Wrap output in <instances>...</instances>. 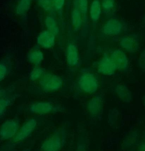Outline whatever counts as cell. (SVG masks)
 Instances as JSON below:
<instances>
[{"label": "cell", "instance_id": "6da1fadb", "mask_svg": "<svg viewBox=\"0 0 145 151\" xmlns=\"http://www.w3.org/2000/svg\"><path fill=\"white\" fill-rule=\"evenodd\" d=\"M37 122L34 118L26 121L20 127L17 133L10 141L1 146V151H12L19 144L26 140L35 130Z\"/></svg>", "mask_w": 145, "mask_h": 151}, {"label": "cell", "instance_id": "7a4b0ae2", "mask_svg": "<svg viewBox=\"0 0 145 151\" xmlns=\"http://www.w3.org/2000/svg\"><path fill=\"white\" fill-rule=\"evenodd\" d=\"M27 108L29 112L37 115L62 113L65 110L61 105L48 101L34 102L28 105Z\"/></svg>", "mask_w": 145, "mask_h": 151}, {"label": "cell", "instance_id": "3957f363", "mask_svg": "<svg viewBox=\"0 0 145 151\" xmlns=\"http://www.w3.org/2000/svg\"><path fill=\"white\" fill-rule=\"evenodd\" d=\"M66 132L64 129H60L45 139L40 147L41 151H60L64 144Z\"/></svg>", "mask_w": 145, "mask_h": 151}, {"label": "cell", "instance_id": "277c9868", "mask_svg": "<svg viewBox=\"0 0 145 151\" xmlns=\"http://www.w3.org/2000/svg\"><path fill=\"white\" fill-rule=\"evenodd\" d=\"M77 86L82 92L92 94L99 89V82L95 75L90 71L86 70L81 73L77 80Z\"/></svg>", "mask_w": 145, "mask_h": 151}, {"label": "cell", "instance_id": "5b68a950", "mask_svg": "<svg viewBox=\"0 0 145 151\" xmlns=\"http://www.w3.org/2000/svg\"><path fill=\"white\" fill-rule=\"evenodd\" d=\"M39 82L41 89L46 92L57 91L63 84V81L60 76L50 73H45Z\"/></svg>", "mask_w": 145, "mask_h": 151}, {"label": "cell", "instance_id": "8992f818", "mask_svg": "<svg viewBox=\"0 0 145 151\" xmlns=\"http://www.w3.org/2000/svg\"><path fill=\"white\" fill-rule=\"evenodd\" d=\"M19 120L17 118L9 119L4 122L0 129L1 142L11 140L20 128Z\"/></svg>", "mask_w": 145, "mask_h": 151}, {"label": "cell", "instance_id": "52a82bcc", "mask_svg": "<svg viewBox=\"0 0 145 151\" xmlns=\"http://www.w3.org/2000/svg\"><path fill=\"white\" fill-rule=\"evenodd\" d=\"M0 114L3 117L7 109L12 104L16 98L15 89L13 86H9L1 90Z\"/></svg>", "mask_w": 145, "mask_h": 151}, {"label": "cell", "instance_id": "ba28073f", "mask_svg": "<svg viewBox=\"0 0 145 151\" xmlns=\"http://www.w3.org/2000/svg\"><path fill=\"white\" fill-rule=\"evenodd\" d=\"M96 70L99 73L103 75H114L117 70L116 66L108 55H104L95 65Z\"/></svg>", "mask_w": 145, "mask_h": 151}, {"label": "cell", "instance_id": "9c48e42d", "mask_svg": "<svg viewBox=\"0 0 145 151\" xmlns=\"http://www.w3.org/2000/svg\"><path fill=\"white\" fill-rule=\"evenodd\" d=\"M103 99L101 95H98L91 99L87 104V109L90 116L98 119L101 116L103 111Z\"/></svg>", "mask_w": 145, "mask_h": 151}, {"label": "cell", "instance_id": "30bf717a", "mask_svg": "<svg viewBox=\"0 0 145 151\" xmlns=\"http://www.w3.org/2000/svg\"><path fill=\"white\" fill-rule=\"evenodd\" d=\"M102 31L105 35L107 36H118L123 32V25L116 19H110L104 24Z\"/></svg>", "mask_w": 145, "mask_h": 151}, {"label": "cell", "instance_id": "8fae6325", "mask_svg": "<svg viewBox=\"0 0 145 151\" xmlns=\"http://www.w3.org/2000/svg\"><path fill=\"white\" fill-rule=\"evenodd\" d=\"M109 56L116 66L117 70L124 72L128 70L129 59L123 51L120 49L114 50Z\"/></svg>", "mask_w": 145, "mask_h": 151}, {"label": "cell", "instance_id": "7c38bea8", "mask_svg": "<svg viewBox=\"0 0 145 151\" xmlns=\"http://www.w3.org/2000/svg\"><path fill=\"white\" fill-rule=\"evenodd\" d=\"M55 35L48 30L41 32L37 38V44L40 47L46 49L53 48L55 44Z\"/></svg>", "mask_w": 145, "mask_h": 151}, {"label": "cell", "instance_id": "4fadbf2b", "mask_svg": "<svg viewBox=\"0 0 145 151\" xmlns=\"http://www.w3.org/2000/svg\"><path fill=\"white\" fill-rule=\"evenodd\" d=\"M119 45L124 50L130 53L137 52L139 47L138 40L131 35L122 37L119 41Z\"/></svg>", "mask_w": 145, "mask_h": 151}, {"label": "cell", "instance_id": "5bb4252c", "mask_svg": "<svg viewBox=\"0 0 145 151\" xmlns=\"http://www.w3.org/2000/svg\"><path fill=\"white\" fill-rule=\"evenodd\" d=\"M66 60L68 65L70 67L77 66L79 63V53L76 44L70 42L67 46L66 49Z\"/></svg>", "mask_w": 145, "mask_h": 151}, {"label": "cell", "instance_id": "9a60e30c", "mask_svg": "<svg viewBox=\"0 0 145 151\" xmlns=\"http://www.w3.org/2000/svg\"><path fill=\"white\" fill-rule=\"evenodd\" d=\"M44 58V54L38 44L33 47L27 54V60L34 66H39Z\"/></svg>", "mask_w": 145, "mask_h": 151}, {"label": "cell", "instance_id": "2e32d148", "mask_svg": "<svg viewBox=\"0 0 145 151\" xmlns=\"http://www.w3.org/2000/svg\"><path fill=\"white\" fill-rule=\"evenodd\" d=\"M116 92L118 97L124 102L130 103L132 101V96L131 91L125 84L119 83L116 87Z\"/></svg>", "mask_w": 145, "mask_h": 151}, {"label": "cell", "instance_id": "e0dca14e", "mask_svg": "<svg viewBox=\"0 0 145 151\" xmlns=\"http://www.w3.org/2000/svg\"><path fill=\"white\" fill-rule=\"evenodd\" d=\"M101 2L100 0H93L89 9L90 18L92 21L96 23L99 20L102 12Z\"/></svg>", "mask_w": 145, "mask_h": 151}, {"label": "cell", "instance_id": "ac0fdd59", "mask_svg": "<svg viewBox=\"0 0 145 151\" xmlns=\"http://www.w3.org/2000/svg\"><path fill=\"white\" fill-rule=\"evenodd\" d=\"M83 17L80 11L77 9H73L71 13V22L74 31L80 30L83 25Z\"/></svg>", "mask_w": 145, "mask_h": 151}, {"label": "cell", "instance_id": "d6986e66", "mask_svg": "<svg viewBox=\"0 0 145 151\" xmlns=\"http://www.w3.org/2000/svg\"><path fill=\"white\" fill-rule=\"evenodd\" d=\"M120 114L119 111L116 108L110 109L108 115L109 125L113 129L117 128L119 126Z\"/></svg>", "mask_w": 145, "mask_h": 151}, {"label": "cell", "instance_id": "ffe728a7", "mask_svg": "<svg viewBox=\"0 0 145 151\" xmlns=\"http://www.w3.org/2000/svg\"><path fill=\"white\" fill-rule=\"evenodd\" d=\"M11 69V61L9 58H3L0 63V79L4 80L10 73Z\"/></svg>", "mask_w": 145, "mask_h": 151}, {"label": "cell", "instance_id": "44dd1931", "mask_svg": "<svg viewBox=\"0 0 145 151\" xmlns=\"http://www.w3.org/2000/svg\"><path fill=\"white\" fill-rule=\"evenodd\" d=\"M45 23L47 30L54 34L55 36L59 33V28L55 18L52 15L47 16L45 19Z\"/></svg>", "mask_w": 145, "mask_h": 151}, {"label": "cell", "instance_id": "7402d4cb", "mask_svg": "<svg viewBox=\"0 0 145 151\" xmlns=\"http://www.w3.org/2000/svg\"><path fill=\"white\" fill-rule=\"evenodd\" d=\"M32 0H20L16 8V13L19 16L26 14L30 9Z\"/></svg>", "mask_w": 145, "mask_h": 151}, {"label": "cell", "instance_id": "603a6c76", "mask_svg": "<svg viewBox=\"0 0 145 151\" xmlns=\"http://www.w3.org/2000/svg\"><path fill=\"white\" fill-rule=\"evenodd\" d=\"M138 134L136 132L132 131L129 133V134L124 138L122 144V148L124 149H129L134 145L138 139Z\"/></svg>", "mask_w": 145, "mask_h": 151}, {"label": "cell", "instance_id": "cb8c5ba5", "mask_svg": "<svg viewBox=\"0 0 145 151\" xmlns=\"http://www.w3.org/2000/svg\"><path fill=\"white\" fill-rule=\"evenodd\" d=\"M45 73V70L42 67L40 66H35L30 72L29 79L34 81L39 80Z\"/></svg>", "mask_w": 145, "mask_h": 151}, {"label": "cell", "instance_id": "d4e9b609", "mask_svg": "<svg viewBox=\"0 0 145 151\" xmlns=\"http://www.w3.org/2000/svg\"><path fill=\"white\" fill-rule=\"evenodd\" d=\"M38 3L41 8L48 13L52 14L55 11L52 0H38Z\"/></svg>", "mask_w": 145, "mask_h": 151}, {"label": "cell", "instance_id": "484cf974", "mask_svg": "<svg viewBox=\"0 0 145 151\" xmlns=\"http://www.w3.org/2000/svg\"><path fill=\"white\" fill-rule=\"evenodd\" d=\"M83 15V19L86 18L89 9L88 0H79L78 8Z\"/></svg>", "mask_w": 145, "mask_h": 151}, {"label": "cell", "instance_id": "4316f807", "mask_svg": "<svg viewBox=\"0 0 145 151\" xmlns=\"http://www.w3.org/2000/svg\"><path fill=\"white\" fill-rule=\"evenodd\" d=\"M102 10L106 12H109L113 10L115 6V0H101Z\"/></svg>", "mask_w": 145, "mask_h": 151}, {"label": "cell", "instance_id": "83f0119b", "mask_svg": "<svg viewBox=\"0 0 145 151\" xmlns=\"http://www.w3.org/2000/svg\"><path fill=\"white\" fill-rule=\"evenodd\" d=\"M55 11L60 13L62 11L65 4V0H52Z\"/></svg>", "mask_w": 145, "mask_h": 151}, {"label": "cell", "instance_id": "f1b7e54d", "mask_svg": "<svg viewBox=\"0 0 145 151\" xmlns=\"http://www.w3.org/2000/svg\"><path fill=\"white\" fill-rule=\"evenodd\" d=\"M85 139L84 137H80L78 140L76 151H88Z\"/></svg>", "mask_w": 145, "mask_h": 151}, {"label": "cell", "instance_id": "f546056e", "mask_svg": "<svg viewBox=\"0 0 145 151\" xmlns=\"http://www.w3.org/2000/svg\"><path fill=\"white\" fill-rule=\"evenodd\" d=\"M139 64L141 69L145 70V51L142 52L139 57Z\"/></svg>", "mask_w": 145, "mask_h": 151}, {"label": "cell", "instance_id": "4dcf8cb0", "mask_svg": "<svg viewBox=\"0 0 145 151\" xmlns=\"http://www.w3.org/2000/svg\"><path fill=\"white\" fill-rule=\"evenodd\" d=\"M138 151H145V142H143L139 145Z\"/></svg>", "mask_w": 145, "mask_h": 151}, {"label": "cell", "instance_id": "1f68e13d", "mask_svg": "<svg viewBox=\"0 0 145 151\" xmlns=\"http://www.w3.org/2000/svg\"><path fill=\"white\" fill-rule=\"evenodd\" d=\"M143 104H144V106L145 107V96L143 97Z\"/></svg>", "mask_w": 145, "mask_h": 151}, {"label": "cell", "instance_id": "d6a6232c", "mask_svg": "<svg viewBox=\"0 0 145 151\" xmlns=\"http://www.w3.org/2000/svg\"><path fill=\"white\" fill-rule=\"evenodd\" d=\"M21 151H30V150L28 149H25V150H23Z\"/></svg>", "mask_w": 145, "mask_h": 151}]
</instances>
